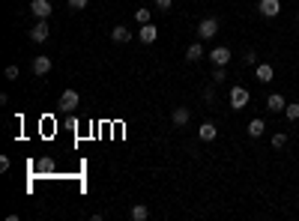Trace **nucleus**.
I'll return each instance as SVG.
<instances>
[{"label":"nucleus","mask_w":299,"mask_h":221,"mask_svg":"<svg viewBox=\"0 0 299 221\" xmlns=\"http://www.w3.org/2000/svg\"><path fill=\"white\" fill-rule=\"evenodd\" d=\"M213 36H218V18H204L201 24H197V39L207 42Z\"/></svg>","instance_id":"nucleus-1"},{"label":"nucleus","mask_w":299,"mask_h":221,"mask_svg":"<svg viewBox=\"0 0 299 221\" xmlns=\"http://www.w3.org/2000/svg\"><path fill=\"white\" fill-rule=\"evenodd\" d=\"M248 99H252V93H248L245 87H234V90H231V108H234V111L248 108Z\"/></svg>","instance_id":"nucleus-2"},{"label":"nucleus","mask_w":299,"mask_h":221,"mask_svg":"<svg viewBox=\"0 0 299 221\" xmlns=\"http://www.w3.org/2000/svg\"><path fill=\"white\" fill-rule=\"evenodd\" d=\"M30 12H33L36 21H48V15H51V0H33Z\"/></svg>","instance_id":"nucleus-3"},{"label":"nucleus","mask_w":299,"mask_h":221,"mask_svg":"<svg viewBox=\"0 0 299 221\" xmlns=\"http://www.w3.org/2000/svg\"><path fill=\"white\" fill-rule=\"evenodd\" d=\"M78 105H81L78 90H63V96H60V108H63V111H75Z\"/></svg>","instance_id":"nucleus-4"},{"label":"nucleus","mask_w":299,"mask_h":221,"mask_svg":"<svg viewBox=\"0 0 299 221\" xmlns=\"http://www.w3.org/2000/svg\"><path fill=\"white\" fill-rule=\"evenodd\" d=\"M257 12H260L263 18H276V15L281 12V0H260V3H257Z\"/></svg>","instance_id":"nucleus-5"},{"label":"nucleus","mask_w":299,"mask_h":221,"mask_svg":"<svg viewBox=\"0 0 299 221\" xmlns=\"http://www.w3.org/2000/svg\"><path fill=\"white\" fill-rule=\"evenodd\" d=\"M231 48H224V45H218V48H213L210 51V60H213V66H228L231 63Z\"/></svg>","instance_id":"nucleus-6"},{"label":"nucleus","mask_w":299,"mask_h":221,"mask_svg":"<svg viewBox=\"0 0 299 221\" xmlns=\"http://www.w3.org/2000/svg\"><path fill=\"white\" fill-rule=\"evenodd\" d=\"M138 39L144 42V45H153L156 39H159V30H156V24L150 21V24H141V30H138Z\"/></svg>","instance_id":"nucleus-7"},{"label":"nucleus","mask_w":299,"mask_h":221,"mask_svg":"<svg viewBox=\"0 0 299 221\" xmlns=\"http://www.w3.org/2000/svg\"><path fill=\"white\" fill-rule=\"evenodd\" d=\"M48 36H51V27H48V21H36L33 30H30V39L33 42H48Z\"/></svg>","instance_id":"nucleus-8"},{"label":"nucleus","mask_w":299,"mask_h":221,"mask_svg":"<svg viewBox=\"0 0 299 221\" xmlns=\"http://www.w3.org/2000/svg\"><path fill=\"white\" fill-rule=\"evenodd\" d=\"M255 75H257V81H260V84H269L272 78H276V69H272L269 63H257V69H255Z\"/></svg>","instance_id":"nucleus-9"},{"label":"nucleus","mask_w":299,"mask_h":221,"mask_svg":"<svg viewBox=\"0 0 299 221\" xmlns=\"http://www.w3.org/2000/svg\"><path fill=\"white\" fill-rule=\"evenodd\" d=\"M197 138H201L204 143H210V141L218 138V129L213 126V122H201V129H197Z\"/></svg>","instance_id":"nucleus-10"},{"label":"nucleus","mask_w":299,"mask_h":221,"mask_svg":"<svg viewBox=\"0 0 299 221\" xmlns=\"http://www.w3.org/2000/svg\"><path fill=\"white\" fill-rule=\"evenodd\" d=\"M266 108H269L272 114H281V111L287 108V102H284V96H281V93H272L269 99H266Z\"/></svg>","instance_id":"nucleus-11"},{"label":"nucleus","mask_w":299,"mask_h":221,"mask_svg":"<svg viewBox=\"0 0 299 221\" xmlns=\"http://www.w3.org/2000/svg\"><path fill=\"white\" fill-rule=\"evenodd\" d=\"M245 132H248V138H260V135L266 132V122H263L260 117H255V120H248V126H245Z\"/></svg>","instance_id":"nucleus-12"},{"label":"nucleus","mask_w":299,"mask_h":221,"mask_svg":"<svg viewBox=\"0 0 299 221\" xmlns=\"http://www.w3.org/2000/svg\"><path fill=\"white\" fill-rule=\"evenodd\" d=\"M51 72V57H33V75H48Z\"/></svg>","instance_id":"nucleus-13"},{"label":"nucleus","mask_w":299,"mask_h":221,"mask_svg":"<svg viewBox=\"0 0 299 221\" xmlns=\"http://www.w3.org/2000/svg\"><path fill=\"white\" fill-rule=\"evenodd\" d=\"M201 57H204V45H201V42H192V45L186 48V60H189V63H197Z\"/></svg>","instance_id":"nucleus-14"},{"label":"nucleus","mask_w":299,"mask_h":221,"mask_svg":"<svg viewBox=\"0 0 299 221\" xmlns=\"http://www.w3.org/2000/svg\"><path fill=\"white\" fill-rule=\"evenodd\" d=\"M171 120H173V126H186V122L192 120V111H189V108H173Z\"/></svg>","instance_id":"nucleus-15"},{"label":"nucleus","mask_w":299,"mask_h":221,"mask_svg":"<svg viewBox=\"0 0 299 221\" xmlns=\"http://www.w3.org/2000/svg\"><path fill=\"white\" fill-rule=\"evenodd\" d=\"M129 218H132V221H147V218H150V209H147L144 203H135V206L129 209Z\"/></svg>","instance_id":"nucleus-16"},{"label":"nucleus","mask_w":299,"mask_h":221,"mask_svg":"<svg viewBox=\"0 0 299 221\" xmlns=\"http://www.w3.org/2000/svg\"><path fill=\"white\" fill-rule=\"evenodd\" d=\"M111 39H114V42H129V39H132V33H129V27L117 24V27L111 30Z\"/></svg>","instance_id":"nucleus-17"},{"label":"nucleus","mask_w":299,"mask_h":221,"mask_svg":"<svg viewBox=\"0 0 299 221\" xmlns=\"http://www.w3.org/2000/svg\"><path fill=\"white\" fill-rule=\"evenodd\" d=\"M284 117H287L290 122H296V120H299V102H293V105H287V108H284Z\"/></svg>","instance_id":"nucleus-18"},{"label":"nucleus","mask_w":299,"mask_h":221,"mask_svg":"<svg viewBox=\"0 0 299 221\" xmlns=\"http://www.w3.org/2000/svg\"><path fill=\"white\" fill-rule=\"evenodd\" d=\"M224 78H228V72H224V66H215V72H213V84H221Z\"/></svg>","instance_id":"nucleus-19"},{"label":"nucleus","mask_w":299,"mask_h":221,"mask_svg":"<svg viewBox=\"0 0 299 221\" xmlns=\"http://www.w3.org/2000/svg\"><path fill=\"white\" fill-rule=\"evenodd\" d=\"M287 143V132H276L272 135V146H284Z\"/></svg>","instance_id":"nucleus-20"},{"label":"nucleus","mask_w":299,"mask_h":221,"mask_svg":"<svg viewBox=\"0 0 299 221\" xmlns=\"http://www.w3.org/2000/svg\"><path fill=\"white\" fill-rule=\"evenodd\" d=\"M135 21L138 24H150V9H138L135 12Z\"/></svg>","instance_id":"nucleus-21"},{"label":"nucleus","mask_w":299,"mask_h":221,"mask_svg":"<svg viewBox=\"0 0 299 221\" xmlns=\"http://www.w3.org/2000/svg\"><path fill=\"white\" fill-rule=\"evenodd\" d=\"M242 63H245V66H257V54H255V51H245V54H242Z\"/></svg>","instance_id":"nucleus-22"},{"label":"nucleus","mask_w":299,"mask_h":221,"mask_svg":"<svg viewBox=\"0 0 299 221\" xmlns=\"http://www.w3.org/2000/svg\"><path fill=\"white\" fill-rule=\"evenodd\" d=\"M87 3H90V0H69V9H72V12H78V9H84Z\"/></svg>","instance_id":"nucleus-23"},{"label":"nucleus","mask_w":299,"mask_h":221,"mask_svg":"<svg viewBox=\"0 0 299 221\" xmlns=\"http://www.w3.org/2000/svg\"><path fill=\"white\" fill-rule=\"evenodd\" d=\"M156 6H159L162 12H168V9H173V0H156Z\"/></svg>","instance_id":"nucleus-24"},{"label":"nucleus","mask_w":299,"mask_h":221,"mask_svg":"<svg viewBox=\"0 0 299 221\" xmlns=\"http://www.w3.org/2000/svg\"><path fill=\"white\" fill-rule=\"evenodd\" d=\"M6 78H9V81L18 78V66H6Z\"/></svg>","instance_id":"nucleus-25"},{"label":"nucleus","mask_w":299,"mask_h":221,"mask_svg":"<svg viewBox=\"0 0 299 221\" xmlns=\"http://www.w3.org/2000/svg\"><path fill=\"white\" fill-rule=\"evenodd\" d=\"M6 170H9V159L0 156V174H6Z\"/></svg>","instance_id":"nucleus-26"},{"label":"nucleus","mask_w":299,"mask_h":221,"mask_svg":"<svg viewBox=\"0 0 299 221\" xmlns=\"http://www.w3.org/2000/svg\"><path fill=\"white\" fill-rule=\"evenodd\" d=\"M296 24H299V12H296Z\"/></svg>","instance_id":"nucleus-27"}]
</instances>
